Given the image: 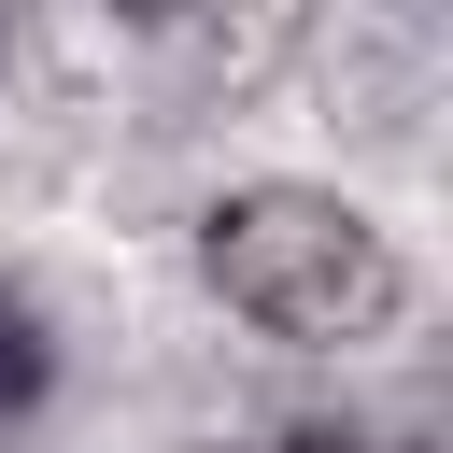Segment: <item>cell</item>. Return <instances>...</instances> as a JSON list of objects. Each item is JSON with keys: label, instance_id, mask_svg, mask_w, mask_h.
Masks as SVG:
<instances>
[{"label": "cell", "instance_id": "1", "mask_svg": "<svg viewBox=\"0 0 453 453\" xmlns=\"http://www.w3.org/2000/svg\"><path fill=\"white\" fill-rule=\"evenodd\" d=\"M198 269H212V297H226L241 326H269V340H297V354L382 340L396 297H411L396 241H382L340 184H226L212 226H198Z\"/></svg>", "mask_w": 453, "mask_h": 453}, {"label": "cell", "instance_id": "3", "mask_svg": "<svg viewBox=\"0 0 453 453\" xmlns=\"http://www.w3.org/2000/svg\"><path fill=\"white\" fill-rule=\"evenodd\" d=\"M255 453H368V439H340V425H283V439H255Z\"/></svg>", "mask_w": 453, "mask_h": 453}, {"label": "cell", "instance_id": "2", "mask_svg": "<svg viewBox=\"0 0 453 453\" xmlns=\"http://www.w3.org/2000/svg\"><path fill=\"white\" fill-rule=\"evenodd\" d=\"M42 382H57V340H42V311L0 283V425H28V411H42Z\"/></svg>", "mask_w": 453, "mask_h": 453}]
</instances>
